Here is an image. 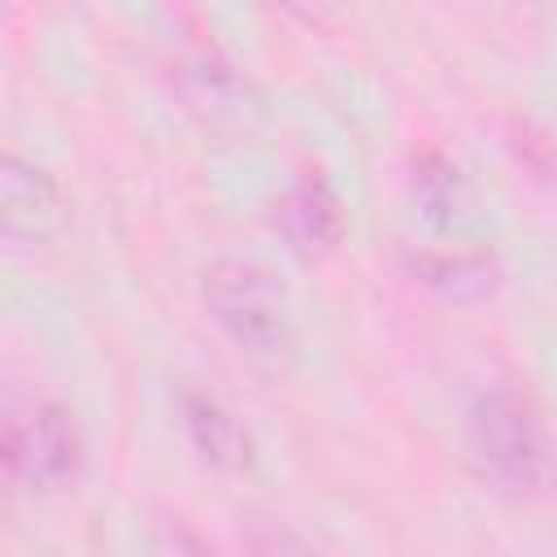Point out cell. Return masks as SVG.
<instances>
[{
    "label": "cell",
    "mask_w": 557,
    "mask_h": 557,
    "mask_svg": "<svg viewBox=\"0 0 557 557\" xmlns=\"http://www.w3.org/2000/svg\"><path fill=\"white\" fill-rule=\"evenodd\" d=\"M466 457L483 479L513 496H540L557 479V453L540 409L518 392H483L461 418Z\"/></svg>",
    "instance_id": "obj_1"
},
{
    "label": "cell",
    "mask_w": 557,
    "mask_h": 557,
    "mask_svg": "<svg viewBox=\"0 0 557 557\" xmlns=\"http://www.w3.org/2000/svg\"><path fill=\"white\" fill-rule=\"evenodd\" d=\"M200 300L209 318L252 357H278L292 348V309L278 278L239 257H222L205 270Z\"/></svg>",
    "instance_id": "obj_2"
},
{
    "label": "cell",
    "mask_w": 557,
    "mask_h": 557,
    "mask_svg": "<svg viewBox=\"0 0 557 557\" xmlns=\"http://www.w3.org/2000/svg\"><path fill=\"white\" fill-rule=\"evenodd\" d=\"M4 466L13 479L39 492L70 487L83 470V435L61 405H35L4 431Z\"/></svg>",
    "instance_id": "obj_3"
},
{
    "label": "cell",
    "mask_w": 557,
    "mask_h": 557,
    "mask_svg": "<svg viewBox=\"0 0 557 557\" xmlns=\"http://www.w3.org/2000/svg\"><path fill=\"white\" fill-rule=\"evenodd\" d=\"M0 222L13 244H30V248L52 244L70 222L61 183L13 148L0 157Z\"/></svg>",
    "instance_id": "obj_4"
},
{
    "label": "cell",
    "mask_w": 557,
    "mask_h": 557,
    "mask_svg": "<svg viewBox=\"0 0 557 557\" xmlns=\"http://www.w3.org/2000/svg\"><path fill=\"white\" fill-rule=\"evenodd\" d=\"M170 78L191 113H200L209 126H239L252 113V96L239 83L235 65L213 44H187L170 61Z\"/></svg>",
    "instance_id": "obj_5"
},
{
    "label": "cell",
    "mask_w": 557,
    "mask_h": 557,
    "mask_svg": "<svg viewBox=\"0 0 557 557\" xmlns=\"http://www.w3.org/2000/svg\"><path fill=\"white\" fill-rule=\"evenodd\" d=\"M274 226L283 231V239L300 252V257H322L339 244L344 235V209L339 196L326 187V178L305 174L300 183H292L274 209Z\"/></svg>",
    "instance_id": "obj_6"
},
{
    "label": "cell",
    "mask_w": 557,
    "mask_h": 557,
    "mask_svg": "<svg viewBox=\"0 0 557 557\" xmlns=\"http://www.w3.org/2000/svg\"><path fill=\"white\" fill-rule=\"evenodd\" d=\"M178 405H183L187 440H191V448H196L209 466H218V470H226V474L248 470V461H252V440H248V431L239 426V418H235L222 400H213V396H205V392H183Z\"/></svg>",
    "instance_id": "obj_7"
},
{
    "label": "cell",
    "mask_w": 557,
    "mask_h": 557,
    "mask_svg": "<svg viewBox=\"0 0 557 557\" xmlns=\"http://www.w3.org/2000/svg\"><path fill=\"white\" fill-rule=\"evenodd\" d=\"M413 274L453 300H474L483 292H492L496 283V265L487 252H426L413 261Z\"/></svg>",
    "instance_id": "obj_8"
},
{
    "label": "cell",
    "mask_w": 557,
    "mask_h": 557,
    "mask_svg": "<svg viewBox=\"0 0 557 557\" xmlns=\"http://www.w3.org/2000/svg\"><path fill=\"white\" fill-rule=\"evenodd\" d=\"M413 200L426 222H453L461 209V174L440 152H422L413 170Z\"/></svg>",
    "instance_id": "obj_9"
},
{
    "label": "cell",
    "mask_w": 557,
    "mask_h": 557,
    "mask_svg": "<svg viewBox=\"0 0 557 557\" xmlns=\"http://www.w3.org/2000/svg\"><path fill=\"white\" fill-rule=\"evenodd\" d=\"M287 4H313V0H287Z\"/></svg>",
    "instance_id": "obj_10"
}]
</instances>
